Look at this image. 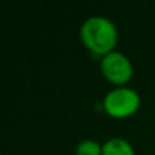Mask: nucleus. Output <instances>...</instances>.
I'll return each mask as SVG.
<instances>
[{"instance_id":"f257e3e1","label":"nucleus","mask_w":155,"mask_h":155,"mask_svg":"<svg viewBox=\"0 0 155 155\" xmlns=\"http://www.w3.org/2000/svg\"><path fill=\"white\" fill-rule=\"evenodd\" d=\"M79 37L86 49L97 56L104 57L114 51L118 41V31L112 19L94 15L82 23Z\"/></svg>"},{"instance_id":"f03ea898","label":"nucleus","mask_w":155,"mask_h":155,"mask_svg":"<svg viewBox=\"0 0 155 155\" xmlns=\"http://www.w3.org/2000/svg\"><path fill=\"white\" fill-rule=\"evenodd\" d=\"M140 95L131 87H114L104 97L102 106L106 114L113 118H127L134 116L140 107Z\"/></svg>"},{"instance_id":"7ed1b4c3","label":"nucleus","mask_w":155,"mask_h":155,"mask_svg":"<svg viewBox=\"0 0 155 155\" xmlns=\"http://www.w3.org/2000/svg\"><path fill=\"white\" fill-rule=\"evenodd\" d=\"M99 68L105 79L118 87L128 83L134 75V65L131 60L127 54L117 51H113L101 57Z\"/></svg>"},{"instance_id":"20e7f679","label":"nucleus","mask_w":155,"mask_h":155,"mask_svg":"<svg viewBox=\"0 0 155 155\" xmlns=\"http://www.w3.org/2000/svg\"><path fill=\"white\" fill-rule=\"evenodd\" d=\"M102 155H135V150L128 140L112 137L102 144Z\"/></svg>"},{"instance_id":"39448f33","label":"nucleus","mask_w":155,"mask_h":155,"mask_svg":"<svg viewBox=\"0 0 155 155\" xmlns=\"http://www.w3.org/2000/svg\"><path fill=\"white\" fill-rule=\"evenodd\" d=\"M75 155H102V146L93 139L80 140L75 147Z\"/></svg>"}]
</instances>
